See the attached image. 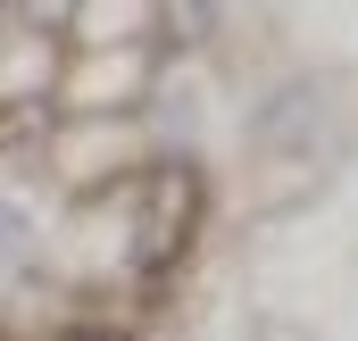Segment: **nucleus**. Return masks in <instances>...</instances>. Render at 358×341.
I'll use <instances>...</instances> for the list:
<instances>
[{"instance_id": "f257e3e1", "label": "nucleus", "mask_w": 358, "mask_h": 341, "mask_svg": "<svg viewBox=\"0 0 358 341\" xmlns=\"http://www.w3.org/2000/svg\"><path fill=\"white\" fill-rule=\"evenodd\" d=\"M192 225H200V175L192 167H159L150 175V200H142L134 266H142V275H167V266L192 250Z\"/></svg>"}, {"instance_id": "f03ea898", "label": "nucleus", "mask_w": 358, "mask_h": 341, "mask_svg": "<svg viewBox=\"0 0 358 341\" xmlns=\"http://www.w3.org/2000/svg\"><path fill=\"white\" fill-rule=\"evenodd\" d=\"M25 242H34V225H25V208H17V200H0V258H17Z\"/></svg>"}, {"instance_id": "7ed1b4c3", "label": "nucleus", "mask_w": 358, "mask_h": 341, "mask_svg": "<svg viewBox=\"0 0 358 341\" xmlns=\"http://www.w3.org/2000/svg\"><path fill=\"white\" fill-rule=\"evenodd\" d=\"M76 341H125V333H76Z\"/></svg>"}]
</instances>
